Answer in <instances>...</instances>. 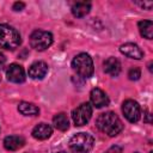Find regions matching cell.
I'll list each match as a JSON object with an SVG mask.
<instances>
[{"mask_svg":"<svg viewBox=\"0 0 153 153\" xmlns=\"http://www.w3.org/2000/svg\"><path fill=\"white\" fill-rule=\"evenodd\" d=\"M96 124L100 131L108 134L109 136H115L123 129L122 121L116 114L111 111L100 114L96 121Z\"/></svg>","mask_w":153,"mask_h":153,"instance_id":"cell-1","label":"cell"},{"mask_svg":"<svg viewBox=\"0 0 153 153\" xmlns=\"http://www.w3.org/2000/svg\"><path fill=\"white\" fill-rule=\"evenodd\" d=\"M94 143L93 136L87 133H78L69 140V148L72 153H88Z\"/></svg>","mask_w":153,"mask_h":153,"instance_id":"cell-2","label":"cell"},{"mask_svg":"<svg viewBox=\"0 0 153 153\" xmlns=\"http://www.w3.org/2000/svg\"><path fill=\"white\" fill-rule=\"evenodd\" d=\"M20 44V35L10 25L0 24V48L14 49Z\"/></svg>","mask_w":153,"mask_h":153,"instance_id":"cell-3","label":"cell"},{"mask_svg":"<svg viewBox=\"0 0 153 153\" xmlns=\"http://www.w3.org/2000/svg\"><path fill=\"white\" fill-rule=\"evenodd\" d=\"M72 67L74 68V71L84 78H90L93 74V61L91 59V56L86 53H81L78 54L73 61H72Z\"/></svg>","mask_w":153,"mask_h":153,"instance_id":"cell-4","label":"cell"},{"mask_svg":"<svg viewBox=\"0 0 153 153\" xmlns=\"http://www.w3.org/2000/svg\"><path fill=\"white\" fill-rule=\"evenodd\" d=\"M53 43V35L48 31L36 30L30 36V45L36 50H45Z\"/></svg>","mask_w":153,"mask_h":153,"instance_id":"cell-5","label":"cell"},{"mask_svg":"<svg viewBox=\"0 0 153 153\" xmlns=\"http://www.w3.org/2000/svg\"><path fill=\"white\" fill-rule=\"evenodd\" d=\"M92 116V106L90 103H82L72 112V118L75 126H84L86 124Z\"/></svg>","mask_w":153,"mask_h":153,"instance_id":"cell-6","label":"cell"},{"mask_svg":"<svg viewBox=\"0 0 153 153\" xmlns=\"http://www.w3.org/2000/svg\"><path fill=\"white\" fill-rule=\"evenodd\" d=\"M122 111H123L124 117L131 123L137 122L141 117V108L137 104V102H135L133 99H127L126 102H123Z\"/></svg>","mask_w":153,"mask_h":153,"instance_id":"cell-7","label":"cell"},{"mask_svg":"<svg viewBox=\"0 0 153 153\" xmlns=\"http://www.w3.org/2000/svg\"><path fill=\"white\" fill-rule=\"evenodd\" d=\"M6 76L10 81L12 82H16V84H19V82H23L25 80V73H24V69L20 65H17V63H12L7 71H6Z\"/></svg>","mask_w":153,"mask_h":153,"instance_id":"cell-8","label":"cell"},{"mask_svg":"<svg viewBox=\"0 0 153 153\" xmlns=\"http://www.w3.org/2000/svg\"><path fill=\"white\" fill-rule=\"evenodd\" d=\"M120 51L123 55H126L127 57H130V59L141 60L143 57V51L139 48L137 44H134V43H126V44L121 45Z\"/></svg>","mask_w":153,"mask_h":153,"instance_id":"cell-9","label":"cell"},{"mask_svg":"<svg viewBox=\"0 0 153 153\" xmlns=\"http://www.w3.org/2000/svg\"><path fill=\"white\" fill-rule=\"evenodd\" d=\"M90 98H91L92 104L96 108H103V106H106L109 104L108 96L100 88H93L91 91V93H90Z\"/></svg>","mask_w":153,"mask_h":153,"instance_id":"cell-10","label":"cell"},{"mask_svg":"<svg viewBox=\"0 0 153 153\" xmlns=\"http://www.w3.org/2000/svg\"><path fill=\"white\" fill-rule=\"evenodd\" d=\"M48 72V66L43 61L35 62L29 68V75L32 79H43Z\"/></svg>","mask_w":153,"mask_h":153,"instance_id":"cell-11","label":"cell"},{"mask_svg":"<svg viewBox=\"0 0 153 153\" xmlns=\"http://www.w3.org/2000/svg\"><path fill=\"white\" fill-rule=\"evenodd\" d=\"M25 145V140L22 136H17V135H11V136H6L4 140V146L7 151H17L19 148H22Z\"/></svg>","mask_w":153,"mask_h":153,"instance_id":"cell-12","label":"cell"},{"mask_svg":"<svg viewBox=\"0 0 153 153\" xmlns=\"http://www.w3.org/2000/svg\"><path fill=\"white\" fill-rule=\"evenodd\" d=\"M53 133V129L47 123H39L37 124L32 130V136L37 140H45L48 139Z\"/></svg>","mask_w":153,"mask_h":153,"instance_id":"cell-13","label":"cell"},{"mask_svg":"<svg viewBox=\"0 0 153 153\" xmlns=\"http://www.w3.org/2000/svg\"><path fill=\"white\" fill-rule=\"evenodd\" d=\"M104 66V72L112 75V76H116L120 74L121 72V63L120 61L116 59V57H109L104 61L103 63Z\"/></svg>","mask_w":153,"mask_h":153,"instance_id":"cell-14","label":"cell"},{"mask_svg":"<svg viewBox=\"0 0 153 153\" xmlns=\"http://www.w3.org/2000/svg\"><path fill=\"white\" fill-rule=\"evenodd\" d=\"M91 10V2H86V1H80V2H75L72 6V13L78 17L81 18L84 16H86Z\"/></svg>","mask_w":153,"mask_h":153,"instance_id":"cell-15","label":"cell"},{"mask_svg":"<svg viewBox=\"0 0 153 153\" xmlns=\"http://www.w3.org/2000/svg\"><path fill=\"white\" fill-rule=\"evenodd\" d=\"M53 122H54V126L61 131L67 130L68 127H69V120H68L67 115L63 114V112H60V114L55 115L54 118H53Z\"/></svg>","mask_w":153,"mask_h":153,"instance_id":"cell-16","label":"cell"},{"mask_svg":"<svg viewBox=\"0 0 153 153\" xmlns=\"http://www.w3.org/2000/svg\"><path fill=\"white\" fill-rule=\"evenodd\" d=\"M139 30L140 33L147 38V39H152L153 37V23L152 20H141L139 22Z\"/></svg>","mask_w":153,"mask_h":153,"instance_id":"cell-17","label":"cell"},{"mask_svg":"<svg viewBox=\"0 0 153 153\" xmlns=\"http://www.w3.org/2000/svg\"><path fill=\"white\" fill-rule=\"evenodd\" d=\"M18 110L20 114L25 115V116H35L39 112L38 108L32 104V103H29V102H22L19 105H18Z\"/></svg>","mask_w":153,"mask_h":153,"instance_id":"cell-18","label":"cell"},{"mask_svg":"<svg viewBox=\"0 0 153 153\" xmlns=\"http://www.w3.org/2000/svg\"><path fill=\"white\" fill-rule=\"evenodd\" d=\"M128 76L130 80H137L140 76H141V72L139 68L134 67V68H130L129 72H128Z\"/></svg>","mask_w":153,"mask_h":153,"instance_id":"cell-19","label":"cell"},{"mask_svg":"<svg viewBox=\"0 0 153 153\" xmlns=\"http://www.w3.org/2000/svg\"><path fill=\"white\" fill-rule=\"evenodd\" d=\"M24 7H25L24 2H14V5H13V10L14 11H22Z\"/></svg>","mask_w":153,"mask_h":153,"instance_id":"cell-20","label":"cell"},{"mask_svg":"<svg viewBox=\"0 0 153 153\" xmlns=\"http://www.w3.org/2000/svg\"><path fill=\"white\" fill-rule=\"evenodd\" d=\"M139 5H140L141 7H143V8H147V10H151V7H152V5H153V2H152V1H148V2H139Z\"/></svg>","mask_w":153,"mask_h":153,"instance_id":"cell-21","label":"cell"},{"mask_svg":"<svg viewBox=\"0 0 153 153\" xmlns=\"http://www.w3.org/2000/svg\"><path fill=\"white\" fill-rule=\"evenodd\" d=\"M121 148L120 147H117V146H115V147H111L106 153H121Z\"/></svg>","mask_w":153,"mask_h":153,"instance_id":"cell-22","label":"cell"},{"mask_svg":"<svg viewBox=\"0 0 153 153\" xmlns=\"http://www.w3.org/2000/svg\"><path fill=\"white\" fill-rule=\"evenodd\" d=\"M5 61H6V57L4 56V54H1V53H0V67H2V66H4Z\"/></svg>","mask_w":153,"mask_h":153,"instance_id":"cell-23","label":"cell"},{"mask_svg":"<svg viewBox=\"0 0 153 153\" xmlns=\"http://www.w3.org/2000/svg\"><path fill=\"white\" fill-rule=\"evenodd\" d=\"M56 153H66V152H56Z\"/></svg>","mask_w":153,"mask_h":153,"instance_id":"cell-24","label":"cell"}]
</instances>
